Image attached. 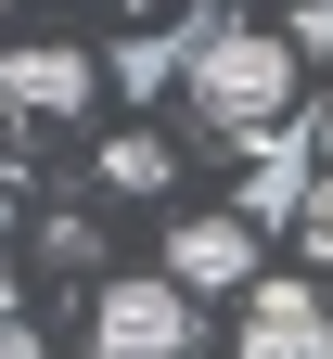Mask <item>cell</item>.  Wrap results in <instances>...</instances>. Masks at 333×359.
Here are the masks:
<instances>
[{
	"label": "cell",
	"mask_w": 333,
	"mask_h": 359,
	"mask_svg": "<svg viewBox=\"0 0 333 359\" xmlns=\"http://www.w3.org/2000/svg\"><path fill=\"white\" fill-rule=\"evenodd\" d=\"M295 26H193V65H179V90H193V128H205V142H231V154H244V142H269V128L282 116H295Z\"/></svg>",
	"instance_id": "1"
},
{
	"label": "cell",
	"mask_w": 333,
	"mask_h": 359,
	"mask_svg": "<svg viewBox=\"0 0 333 359\" xmlns=\"http://www.w3.org/2000/svg\"><path fill=\"white\" fill-rule=\"evenodd\" d=\"M90 359H193V283L179 269H128L90 295Z\"/></svg>",
	"instance_id": "2"
},
{
	"label": "cell",
	"mask_w": 333,
	"mask_h": 359,
	"mask_svg": "<svg viewBox=\"0 0 333 359\" xmlns=\"http://www.w3.org/2000/svg\"><path fill=\"white\" fill-rule=\"evenodd\" d=\"M90 52H64V39H26V52H0V116L13 128H64V116H90Z\"/></svg>",
	"instance_id": "3"
},
{
	"label": "cell",
	"mask_w": 333,
	"mask_h": 359,
	"mask_svg": "<svg viewBox=\"0 0 333 359\" xmlns=\"http://www.w3.org/2000/svg\"><path fill=\"white\" fill-rule=\"evenodd\" d=\"M231 359H333V308H320L308 283H244Z\"/></svg>",
	"instance_id": "4"
},
{
	"label": "cell",
	"mask_w": 333,
	"mask_h": 359,
	"mask_svg": "<svg viewBox=\"0 0 333 359\" xmlns=\"http://www.w3.org/2000/svg\"><path fill=\"white\" fill-rule=\"evenodd\" d=\"M167 269H179L193 295L257 283V218H244V205H205V218H179V231H167Z\"/></svg>",
	"instance_id": "5"
},
{
	"label": "cell",
	"mask_w": 333,
	"mask_h": 359,
	"mask_svg": "<svg viewBox=\"0 0 333 359\" xmlns=\"http://www.w3.org/2000/svg\"><path fill=\"white\" fill-rule=\"evenodd\" d=\"M295 205H308V128L282 116L269 142H244V218H282L295 231Z\"/></svg>",
	"instance_id": "6"
},
{
	"label": "cell",
	"mask_w": 333,
	"mask_h": 359,
	"mask_svg": "<svg viewBox=\"0 0 333 359\" xmlns=\"http://www.w3.org/2000/svg\"><path fill=\"white\" fill-rule=\"evenodd\" d=\"M179 65H193V26H179V39H167V26H141V39H128V52H116V77L141 90V103H154V90H167Z\"/></svg>",
	"instance_id": "7"
},
{
	"label": "cell",
	"mask_w": 333,
	"mask_h": 359,
	"mask_svg": "<svg viewBox=\"0 0 333 359\" xmlns=\"http://www.w3.org/2000/svg\"><path fill=\"white\" fill-rule=\"evenodd\" d=\"M103 180H116V193H167L179 154H167V142H141V128H116V142H103Z\"/></svg>",
	"instance_id": "8"
},
{
	"label": "cell",
	"mask_w": 333,
	"mask_h": 359,
	"mask_svg": "<svg viewBox=\"0 0 333 359\" xmlns=\"http://www.w3.org/2000/svg\"><path fill=\"white\" fill-rule=\"evenodd\" d=\"M295 244H308V257H320V269H333V167H320V180H308V205H295Z\"/></svg>",
	"instance_id": "9"
},
{
	"label": "cell",
	"mask_w": 333,
	"mask_h": 359,
	"mask_svg": "<svg viewBox=\"0 0 333 359\" xmlns=\"http://www.w3.org/2000/svg\"><path fill=\"white\" fill-rule=\"evenodd\" d=\"M0 359H52V334H13V321H0Z\"/></svg>",
	"instance_id": "10"
},
{
	"label": "cell",
	"mask_w": 333,
	"mask_h": 359,
	"mask_svg": "<svg viewBox=\"0 0 333 359\" xmlns=\"http://www.w3.org/2000/svg\"><path fill=\"white\" fill-rule=\"evenodd\" d=\"M308 128H320V154H333V103H320V116H308Z\"/></svg>",
	"instance_id": "11"
},
{
	"label": "cell",
	"mask_w": 333,
	"mask_h": 359,
	"mask_svg": "<svg viewBox=\"0 0 333 359\" xmlns=\"http://www.w3.org/2000/svg\"><path fill=\"white\" fill-rule=\"evenodd\" d=\"M0 321H13V283H0Z\"/></svg>",
	"instance_id": "12"
}]
</instances>
